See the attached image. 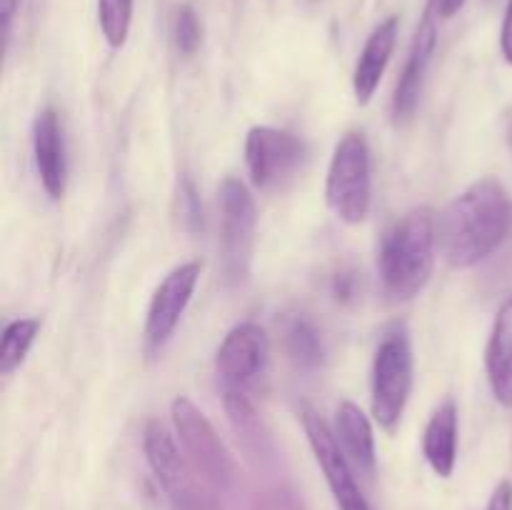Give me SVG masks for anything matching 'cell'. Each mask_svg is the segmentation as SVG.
<instances>
[{"mask_svg":"<svg viewBox=\"0 0 512 510\" xmlns=\"http://www.w3.org/2000/svg\"><path fill=\"white\" fill-rule=\"evenodd\" d=\"M325 200L343 223L358 225L368 218L373 200V163L368 140L358 130L345 133L335 145L325 180Z\"/></svg>","mask_w":512,"mask_h":510,"instance_id":"cell-4","label":"cell"},{"mask_svg":"<svg viewBox=\"0 0 512 510\" xmlns=\"http://www.w3.org/2000/svg\"><path fill=\"white\" fill-rule=\"evenodd\" d=\"M175 435L180 440L185 458L195 470L208 480L213 488H230L235 483V460L228 453L213 423L205 418L203 410L185 395H178L170 405Z\"/></svg>","mask_w":512,"mask_h":510,"instance_id":"cell-6","label":"cell"},{"mask_svg":"<svg viewBox=\"0 0 512 510\" xmlns=\"http://www.w3.org/2000/svg\"><path fill=\"white\" fill-rule=\"evenodd\" d=\"M330 293L338 303H350L355 298V275L345 273V270L335 273L333 283H330Z\"/></svg>","mask_w":512,"mask_h":510,"instance_id":"cell-24","label":"cell"},{"mask_svg":"<svg viewBox=\"0 0 512 510\" xmlns=\"http://www.w3.org/2000/svg\"><path fill=\"white\" fill-rule=\"evenodd\" d=\"M500 53H503L505 63L512 65V0H508L503 18V30H500Z\"/></svg>","mask_w":512,"mask_h":510,"instance_id":"cell-25","label":"cell"},{"mask_svg":"<svg viewBox=\"0 0 512 510\" xmlns=\"http://www.w3.org/2000/svg\"><path fill=\"white\" fill-rule=\"evenodd\" d=\"M395 43H398V18L390 15L383 23L375 25V30L365 40L363 50H360L358 63H355L353 93L360 105L370 103L375 90L380 88L385 68H388L390 58H393Z\"/></svg>","mask_w":512,"mask_h":510,"instance_id":"cell-14","label":"cell"},{"mask_svg":"<svg viewBox=\"0 0 512 510\" xmlns=\"http://www.w3.org/2000/svg\"><path fill=\"white\" fill-rule=\"evenodd\" d=\"M512 230V200L503 183L480 178L438 220V250L450 268H473L493 255Z\"/></svg>","mask_w":512,"mask_h":510,"instance_id":"cell-1","label":"cell"},{"mask_svg":"<svg viewBox=\"0 0 512 510\" xmlns=\"http://www.w3.org/2000/svg\"><path fill=\"white\" fill-rule=\"evenodd\" d=\"M413 390V348L408 330L393 325L385 330L373 360V418L393 433L403 420Z\"/></svg>","mask_w":512,"mask_h":510,"instance_id":"cell-5","label":"cell"},{"mask_svg":"<svg viewBox=\"0 0 512 510\" xmlns=\"http://www.w3.org/2000/svg\"><path fill=\"white\" fill-rule=\"evenodd\" d=\"M220 245L228 278L240 280L248 275L250 255L255 243V200L238 178H225L218 190Z\"/></svg>","mask_w":512,"mask_h":510,"instance_id":"cell-8","label":"cell"},{"mask_svg":"<svg viewBox=\"0 0 512 510\" xmlns=\"http://www.w3.org/2000/svg\"><path fill=\"white\" fill-rule=\"evenodd\" d=\"M143 450L173 510H220L213 485L190 465L183 448H178L160 420L145 425Z\"/></svg>","mask_w":512,"mask_h":510,"instance_id":"cell-3","label":"cell"},{"mask_svg":"<svg viewBox=\"0 0 512 510\" xmlns=\"http://www.w3.org/2000/svg\"><path fill=\"white\" fill-rule=\"evenodd\" d=\"M438 253V218L428 205L410 208L385 233L378 250V273L393 300H413L430 283Z\"/></svg>","mask_w":512,"mask_h":510,"instance_id":"cell-2","label":"cell"},{"mask_svg":"<svg viewBox=\"0 0 512 510\" xmlns=\"http://www.w3.org/2000/svg\"><path fill=\"white\" fill-rule=\"evenodd\" d=\"M20 8V0H0V18H3V35H5V43L10 38V28H13V20L15 13Z\"/></svg>","mask_w":512,"mask_h":510,"instance_id":"cell-28","label":"cell"},{"mask_svg":"<svg viewBox=\"0 0 512 510\" xmlns=\"http://www.w3.org/2000/svg\"><path fill=\"white\" fill-rule=\"evenodd\" d=\"M200 273H203V263L190 260V263L170 270L163 283L155 288L153 298H150L148 318H145V348H148V353L163 348L173 330L178 328L180 318H183L185 308L193 298Z\"/></svg>","mask_w":512,"mask_h":510,"instance_id":"cell-10","label":"cell"},{"mask_svg":"<svg viewBox=\"0 0 512 510\" xmlns=\"http://www.w3.org/2000/svg\"><path fill=\"white\" fill-rule=\"evenodd\" d=\"M423 455L435 475H453L458 460V405L453 400H445L425 425Z\"/></svg>","mask_w":512,"mask_h":510,"instance_id":"cell-17","label":"cell"},{"mask_svg":"<svg viewBox=\"0 0 512 510\" xmlns=\"http://www.w3.org/2000/svg\"><path fill=\"white\" fill-rule=\"evenodd\" d=\"M468 0H438V15L440 18H453Z\"/></svg>","mask_w":512,"mask_h":510,"instance_id":"cell-29","label":"cell"},{"mask_svg":"<svg viewBox=\"0 0 512 510\" xmlns=\"http://www.w3.org/2000/svg\"><path fill=\"white\" fill-rule=\"evenodd\" d=\"M488 510H512V483L510 480H503V483L493 490Z\"/></svg>","mask_w":512,"mask_h":510,"instance_id":"cell-26","label":"cell"},{"mask_svg":"<svg viewBox=\"0 0 512 510\" xmlns=\"http://www.w3.org/2000/svg\"><path fill=\"white\" fill-rule=\"evenodd\" d=\"M485 370H488L490 390L495 400L505 408L512 405V295L500 305L485 350Z\"/></svg>","mask_w":512,"mask_h":510,"instance_id":"cell-16","label":"cell"},{"mask_svg":"<svg viewBox=\"0 0 512 510\" xmlns=\"http://www.w3.org/2000/svg\"><path fill=\"white\" fill-rule=\"evenodd\" d=\"M303 428L308 435V443L313 448L315 460H318L320 470H323L328 488L333 493L338 510H373L365 500L363 490L355 483L353 465L345 458L343 448H340L338 438L330 430V425L320 418L315 410H303Z\"/></svg>","mask_w":512,"mask_h":510,"instance_id":"cell-9","label":"cell"},{"mask_svg":"<svg viewBox=\"0 0 512 510\" xmlns=\"http://www.w3.org/2000/svg\"><path fill=\"white\" fill-rule=\"evenodd\" d=\"M435 45H438V28H435V15L433 10L423 15L418 30H415L413 45H410L408 60L400 73L398 85H395L393 95V118L395 123H405L415 115L423 95L425 75H428L430 60H433Z\"/></svg>","mask_w":512,"mask_h":510,"instance_id":"cell-12","label":"cell"},{"mask_svg":"<svg viewBox=\"0 0 512 510\" xmlns=\"http://www.w3.org/2000/svg\"><path fill=\"white\" fill-rule=\"evenodd\" d=\"M135 0H98V23L105 43L113 50L123 48L133 23Z\"/></svg>","mask_w":512,"mask_h":510,"instance_id":"cell-21","label":"cell"},{"mask_svg":"<svg viewBox=\"0 0 512 510\" xmlns=\"http://www.w3.org/2000/svg\"><path fill=\"white\" fill-rule=\"evenodd\" d=\"M33 155L40 183L53 200H60L68 183V155H65L63 125L58 110L43 108L33 120Z\"/></svg>","mask_w":512,"mask_h":510,"instance_id":"cell-13","label":"cell"},{"mask_svg":"<svg viewBox=\"0 0 512 510\" xmlns=\"http://www.w3.org/2000/svg\"><path fill=\"white\" fill-rule=\"evenodd\" d=\"M173 218L178 223V228H183L185 233H198V230H203V203H200L198 190H195L193 180L188 175H183L178 180V188H175Z\"/></svg>","mask_w":512,"mask_h":510,"instance_id":"cell-22","label":"cell"},{"mask_svg":"<svg viewBox=\"0 0 512 510\" xmlns=\"http://www.w3.org/2000/svg\"><path fill=\"white\" fill-rule=\"evenodd\" d=\"M170 35H173V45L183 58L198 53L200 43H203V25H200L198 13L193 5H180L173 13V23H170Z\"/></svg>","mask_w":512,"mask_h":510,"instance_id":"cell-23","label":"cell"},{"mask_svg":"<svg viewBox=\"0 0 512 510\" xmlns=\"http://www.w3.org/2000/svg\"><path fill=\"white\" fill-rule=\"evenodd\" d=\"M270 343L260 325L240 323L230 330L215 353V373L223 388H240L253 383L268 365Z\"/></svg>","mask_w":512,"mask_h":510,"instance_id":"cell-11","label":"cell"},{"mask_svg":"<svg viewBox=\"0 0 512 510\" xmlns=\"http://www.w3.org/2000/svg\"><path fill=\"white\" fill-rule=\"evenodd\" d=\"M260 510H303V505L285 493H273L263 500Z\"/></svg>","mask_w":512,"mask_h":510,"instance_id":"cell-27","label":"cell"},{"mask_svg":"<svg viewBox=\"0 0 512 510\" xmlns=\"http://www.w3.org/2000/svg\"><path fill=\"white\" fill-rule=\"evenodd\" d=\"M308 145L295 133L273 125H255L245 135V165L253 185L265 193L285 188L303 170Z\"/></svg>","mask_w":512,"mask_h":510,"instance_id":"cell-7","label":"cell"},{"mask_svg":"<svg viewBox=\"0 0 512 510\" xmlns=\"http://www.w3.org/2000/svg\"><path fill=\"white\" fill-rule=\"evenodd\" d=\"M38 330L40 320L35 318H18L5 325L3 340H0V373L10 375L23 365L30 345L35 343Z\"/></svg>","mask_w":512,"mask_h":510,"instance_id":"cell-20","label":"cell"},{"mask_svg":"<svg viewBox=\"0 0 512 510\" xmlns=\"http://www.w3.org/2000/svg\"><path fill=\"white\" fill-rule=\"evenodd\" d=\"M223 405L228 413L230 425L238 433V440L248 453L263 455L268 448V435H265L263 423L255 413L253 403L248 400L245 390L240 388H223Z\"/></svg>","mask_w":512,"mask_h":510,"instance_id":"cell-19","label":"cell"},{"mask_svg":"<svg viewBox=\"0 0 512 510\" xmlns=\"http://www.w3.org/2000/svg\"><path fill=\"white\" fill-rule=\"evenodd\" d=\"M333 433L348 463L358 468L363 475H373L378 458H375L373 423H370L368 415L355 403L345 400V403H340L338 413H335Z\"/></svg>","mask_w":512,"mask_h":510,"instance_id":"cell-15","label":"cell"},{"mask_svg":"<svg viewBox=\"0 0 512 510\" xmlns=\"http://www.w3.org/2000/svg\"><path fill=\"white\" fill-rule=\"evenodd\" d=\"M280 340L285 355L303 370H318L325 363V343L320 330L310 318L300 313H288L280 320Z\"/></svg>","mask_w":512,"mask_h":510,"instance_id":"cell-18","label":"cell"}]
</instances>
